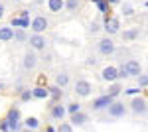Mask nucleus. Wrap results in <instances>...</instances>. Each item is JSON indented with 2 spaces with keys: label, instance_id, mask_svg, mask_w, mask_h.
<instances>
[{
  "label": "nucleus",
  "instance_id": "obj_1",
  "mask_svg": "<svg viewBox=\"0 0 148 132\" xmlns=\"http://www.w3.org/2000/svg\"><path fill=\"white\" fill-rule=\"evenodd\" d=\"M105 110H107L109 118H113V120H116V118H125L126 112H128L126 105H125V103H119V101H113V103H111Z\"/></svg>",
  "mask_w": 148,
  "mask_h": 132
},
{
  "label": "nucleus",
  "instance_id": "obj_2",
  "mask_svg": "<svg viewBox=\"0 0 148 132\" xmlns=\"http://www.w3.org/2000/svg\"><path fill=\"white\" fill-rule=\"evenodd\" d=\"M97 49H99V53H101V55L109 57V55H113L114 51H116V45H114V42L111 40V36H107V38L99 40V44H97Z\"/></svg>",
  "mask_w": 148,
  "mask_h": 132
},
{
  "label": "nucleus",
  "instance_id": "obj_3",
  "mask_svg": "<svg viewBox=\"0 0 148 132\" xmlns=\"http://www.w3.org/2000/svg\"><path fill=\"white\" fill-rule=\"evenodd\" d=\"M32 49H38V51H44L47 47V40L44 34H32V36H28V40H26Z\"/></svg>",
  "mask_w": 148,
  "mask_h": 132
},
{
  "label": "nucleus",
  "instance_id": "obj_4",
  "mask_svg": "<svg viewBox=\"0 0 148 132\" xmlns=\"http://www.w3.org/2000/svg\"><path fill=\"white\" fill-rule=\"evenodd\" d=\"M30 28L34 30V34H44L49 28V20H47L46 16H42V14H38L32 18V22H30Z\"/></svg>",
  "mask_w": 148,
  "mask_h": 132
},
{
  "label": "nucleus",
  "instance_id": "obj_5",
  "mask_svg": "<svg viewBox=\"0 0 148 132\" xmlns=\"http://www.w3.org/2000/svg\"><path fill=\"white\" fill-rule=\"evenodd\" d=\"M73 91H75V95L81 97V99H87L89 95H91V83L89 81H85V79H79V81H75V85H73Z\"/></svg>",
  "mask_w": 148,
  "mask_h": 132
},
{
  "label": "nucleus",
  "instance_id": "obj_6",
  "mask_svg": "<svg viewBox=\"0 0 148 132\" xmlns=\"http://www.w3.org/2000/svg\"><path fill=\"white\" fill-rule=\"evenodd\" d=\"M123 69L126 71L128 77H138V75L142 73V67H140V63H138L136 59H128L125 65H123Z\"/></svg>",
  "mask_w": 148,
  "mask_h": 132
},
{
  "label": "nucleus",
  "instance_id": "obj_7",
  "mask_svg": "<svg viewBox=\"0 0 148 132\" xmlns=\"http://www.w3.org/2000/svg\"><path fill=\"white\" fill-rule=\"evenodd\" d=\"M103 30L107 32V36H114V34H119V32H121V20L111 16L107 22L103 24Z\"/></svg>",
  "mask_w": 148,
  "mask_h": 132
},
{
  "label": "nucleus",
  "instance_id": "obj_8",
  "mask_svg": "<svg viewBox=\"0 0 148 132\" xmlns=\"http://www.w3.org/2000/svg\"><path fill=\"white\" fill-rule=\"evenodd\" d=\"M146 99L144 97H136V99H132V103H130V110L134 112V114H146Z\"/></svg>",
  "mask_w": 148,
  "mask_h": 132
},
{
  "label": "nucleus",
  "instance_id": "obj_9",
  "mask_svg": "<svg viewBox=\"0 0 148 132\" xmlns=\"http://www.w3.org/2000/svg\"><path fill=\"white\" fill-rule=\"evenodd\" d=\"M113 97L111 95H103V97H99V99L93 101V110H97V112H101V110H105L111 103H113Z\"/></svg>",
  "mask_w": 148,
  "mask_h": 132
},
{
  "label": "nucleus",
  "instance_id": "obj_10",
  "mask_svg": "<svg viewBox=\"0 0 148 132\" xmlns=\"http://www.w3.org/2000/svg\"><path fill=\"white\" fill-rule=\"evenodd\" d=\"M22 65H24V69H28V71L36 69V67H38V55H36L34 51H26V53H24V59H22Z\"/></svg>",
  "mask_w": 148,
  "mask_h": 132
},
{
  "label": "nucleus",
  "instance_id": "obj_11",
  "mask_svg": "<svg viewBox=\"0 0 148 132\" xmlns=\"http://www.w3.org/2000/svg\"><path fill=\"white\" fill-rule=\"evenodd\" d=\"M101 77L105 79V81H109V83H114V81L119 79V73H116V67H113V65H107L105 69H103Z\"/></svg>",
  "mask_w": 148,
  "mask_h": 132
},
{
  "label": "nucleus",
  "instance_id": "obj_12",
  "mask_svg": "<svg viewBox=\"0 0 148 132\" xmlns=\"http://www.w3.org/2000/svg\"><path fill=\"white\" fill-rule=\"evenodd\" d=\"M51 118H56V120H63L65 118V114H67V110H65V107L63 105H59V103H56L53 107H51Z\"/></svg>",
  "mask_w": 148,
  "mask_h": 132
},
{
  "label": "nucleus",
  "instance_id": "obj_13",
  "mask_svg": "<svg viewBox=\"0 0 148 132\" xmlns=\"http://www.w3.org/2000/svg\"><path fill=\"white\" fill-rule=\"evenodd\" d=\"M87 120H89V116H87L83 110L75 112V114H71V126H83Z\"/></svg>",
  "mask_w": 148,
  "mask_h": 132
},
{
  "label": "nucleus",
  "instance_id": "obj_14",
  "mask_svg": "<svg viewBox=\"0 0 148 132\" xmlns=\"http://www.w3.org/2000/svg\"><path fill=\"white\" fill-rule=\"evenodd\" d=\"M10 26H12V28H22V30H26V28H30V18L14 16V18L10 20Z\"/></svg>",
  "mask_w": 148,
  "mask_h": 132
},
{
  "label": "nucleus",
  "instance_id": "obj_15",
  "mask_svg": "<svg viewBox=\"0 0 148 132\" xmlns=\"http://www.w3.org/2000/svg\"><path fill=\"white\" fill-rule=\"evenodd\" d=\"M47 97H49V91H47V87L38 85V87L32 89V99H47Z\"/></svg>",
  "mask_w": 148,
  "mask_h": 132
},
{
  "label": "nucleus",
  "instance_id": "obj_16",
  "mask_svg": "<svg viewBox=\"0 0 148 132\" xmlns=\"http://www.w3.org/2000/svg\"><path fill=\"white\" fill-rule=\"evenodd\" d=\"M12 36H14L12 26H2L0 28V42H12Z\"/></svg>",
  "mask_w": 148,
  "mask_h": 132
},
{
  "label": "nucleus",
  "instance_id": "obj_17",
  "mask_svg": "<svg viewBox=\"0 0 148 132\" xmlns=\"http://www.w3.org/2000/svg\"><path fill=\"white\" fill-rule=\"evenodd\" d=\"M47 10L53 14H59L63 10V0H47Z\"/></svg>",
  "mask_w": 148,
  "mask_h": 132
},
{
  "label": "nucleus",
  "instance_id": "obj_18",
  "mask_svg": "<svg viewBox=\"0 0 148 132\" xmlns=\"http://www.w3.org/2000/svg\"><path fill=\"white\" fill-rule=\"evenodd\" d=\"M81 8V0H63V10L77 12Z\"/></svg>",
  "mask_w": 148,
  "mask_h": 132
},
{
  "label": "nucleus",
  "instance_id": "obj_19",
  "mask_svg": "<svg viewBox=\"0 0 148 132\" xmlns=\"http://www.w3.org/2000/svg\"><path fill=\"white\" fill-rule=\"evenodd\" d=\"M12 40L18 42V44H24V42L28 40V34H26V30H22V28H14V36H12Z\"/></svg>",
  "mask_w": 148,
  "mask_h": 132
},
{
  "label": "nucleus",
  "instance_id": "obj_20",
  "mask_svg": "<svg viewBox=\"0 0 148 132\" xmlns=\"http://www.w3.org/2000/svg\"><path fill=\"white\" fill-rule=\"evenodd\" d=\"M138 36H140V28H132V30L123 32V40L125 42H132V40H136Z\"/></svg>",
  "mask_w": 148,
  "mask_h": 132
},
{
  "label": "nucleus",
  "instance_id": "obj_21",
  "mask_svg": "<svg viewBox=\"0 0 148 132\" xmlns=\"http://www.w3.org/2000/svg\"><path fill=\"white\" fill-rule=\"evenodd\" d=\"M56 85L59 89H65L69 85V75L67 73H57V77H56Z\"/></svg>",
  "mask_w": 148,
  "mask_h": 132
},
{
  "label": "nucleus",
  "instance_id": "obj_22",
  "mask_svg": "<svg viewBox=\"0 0 148 132\" xmlns=\"http://www.w3.org/2000/svg\"><path fill=\"white\" fill-rule=\"evenodd\" d=\"M38 126H40V120H38L36 116H28L26 122H24V128H30V130H36Z\"/></svg>",
  "mask_w": 148,
  "mask_h": 132
},
{
  "label": "nucleus",
  "instance_id": "obj_23",
  "mask_svg": "<svg viewBox=\"0 0 148 132\" xmlns=\"http://www.w3.org/2000/svg\"><path fill=\"white\" fill-rule=\"evenodd\" d=\"M47 91H49V97H51L53 101H59L61 97H63V91H61V89L57 87V85H53V87H49Z\"/></svg>",
  "mask_w": 148,
  "mask_h": 132
},
{
  "label": "nucleus",
  "instance_id": "obj_24",
  "mask_svg": "<svg viewBox=\"0 0 148 132\" xmlns=\"http://www.w3.org/2000/svg\"><path fill=\"white\" fill-rule=\"evenodd\" d=\"M123 16H125V18H132V16H134V6H132L130 2H125V4H123Z\"/></svg>",
  "mask_w": 148,
  "mask_h": 132
},
{
  "label": "nucleus",
  "instance_id": "obj_25",
  "mask_svg": "<svg viewBox=\"0 0 148 132\" xmlns=\"http://www.w3.org/2000/svg\"><path fill=\"white\" fill-rule=\"evenodd\" d=\"M6 122H8V132L22 130V122H20V120H8V118H6Z\"/></svg>",
  "mask_w": 148,
  "mask_h": 132
},
{
  "label": "nucleus",
  "instance_id": "obj_26",
  "mask_svg": "<svg viewBox=\"0 0 148 132\" xmlns=\"http://www.w3.org/2000/svg\"><path fill=\"white\" fill-rule=\"evenodd\" d=\"M6 118H8V120H20V109H18V107H12V109L8 110V114H6Z\"/></svg>",
  "mask_w": 148,
  "mask_h": 132
},
{
  "label": "nucleus",
  "instance_id": "obj_27",
  "mask_svg": "<svg viewBox=\"0 0 148 132\" xmlns=\"http://www.w3.org/2000/svg\"><path fill=\"white\" fill-rule=\"evenodd\" d=\"M121 93H123V87H121V85H116V83H114L113 87L109 89V93H107V95H111V97H113V99H116V97H119V95H121Z\"/></svg>",
  "mask_w": 148,
  "mask_h": 132
},
{
  "label": "nucleus",
  "instance_id": "obj_28",
  "mask_svg": "<svg viewBox=\"0 0 148 132\" xmlns=\"http://www.w3.org/2000/svg\"><path fill=\"white\" fill-rule=\"evenodd\" d=\"M56 132H73V126H71L69 122H63V120H61V124L56 128Z\"/></svg>",
  "mask_w": 148,
  "mask_h": 132
},
{
  "label": "nucleus",
  "instance_id": "obj_29",
  "mask_svg": "<svg viewBox=\"0 0 148 132\" xmlns=\"http://www.w3.org/2000/svg\"><path fill=\"white\" fill-rule=\"evenodd\" d=\"M69 112V114H75V112H79L81 110V105L79 103H71V105H67V109H65Z\"/></svg>",
  "mask_w": 148,
  "mask_h": 132
},
{
  "label": "nucleus",
  "instance_id": "obj_30",
  "mask_svg": "<svg viewBox=\"0 0 148 132\" xmlns=\"http://www.w3.org/2000/svg\"><path fill=\"white\" fill-rule=\"evenodd\" d=\"M146 85H148V77L144 75V73H140V75H138V87L146 89Z\"/></svg>",
  "mask_w": 148,
  "mask_h": 132
},
{
  "label": "nucleus",
  "instance_id": "obj_31",
  "mask_svg": "<svg viewBox=\"0 0 148 132\" xmlns=\"http://www.w3.org/2000/svg\"><path fill=\"white\" fill-rule=\"evenodd\" d=\"M20 99H22L24 103H26V101H30V99H32V91H30V89L22 91V93H20Z\"/></svg>",
  "mask_w": 148,
  "mask_h": 132
},
{
  "label": "nucleus",
  "instance_id": "obj_32",
  "mask_svg": "<svg viewBox=\"0 0 148 132\" xmlns=\"http://www.w3.org/2000/svg\"><path fill=\"white\" fill-rule=\"evenodd\" d=\"M0 132H8V122H6V118L0 120Z\"/></svg>",
  "mask_w": 148,
  "mask_h": 132
},
{
  "label": "nucleus",
  "instance_id": "obj_33",
  "mask_svg": "<svg viewBox=\"0 0 148 132\" xmlns=\"http://www.w3.org/2000/svg\"><path fill=\"white\" fill-rule=\"evenodd\" d=\"M89 30H91V32L95 34V32H99V30H101V26H99L97 22H91V28H89Z\"/></svg>",
  "mask_w": 148,
  "mask_h": 132
},
{
  "label": "nucleus",
  "instance_id": "obj_34",
  "mask_svg": "<svg viewBox=\"0 0 148 132\" xmlns=\"http://www.w3.org/2000/svg\"><path fill=\"white\" fill-rule=\"evenodd\" d=\"M125 93L126 95H136V93H140V89H126Z\"/></svg>",
  "mask_w": 148,
  "mask_h": 132
},
{
  "label": "nucleus",
  "instance_id": "obj_35",
  "mask_svg": "<svg viewBox=\"0 0 148 132\" xmlns=\"http://www.w3.org/2000/svg\"><path fill=\"white\" fill-rule=\"evenodd\" d=\"M20 18H30V10H20Z\"/></svg>",
  "mask_w": 148,
  "mask_h": 132
},
{
  "label": "nucleus",
  "instance_id": "obj_36",
  "mask_svg": "<svg viewBox=\"0 0 148 132\" xmlns=\"http://www.w3.org/2000/svg\"><path fill=\"white\" fill-rule=\"evenodd\" d=\"M4 12H6V6H4V4H2V2H0V20H2V18H4Z\"/></svg>",
  "mask_w": 148,
  "mask_h": 132
},
{
  "label": "nucleus",
  "instance_id": "obj_37",
  "mask_svg": "<svg viewBox=\"0 0 148 132\" xmlns=\"http://www.w3.org/2000/svg\"><path fill=\"white\" fill-rule=\"evenodd\" d=\"M121 2H123V0H107L109 6H113V4H121Z\"/></svg>",
  "mask_w": 148,
  "mask_h": 132
},
{
  "label": "nucleus",
  "instance_id": "obj_38",
  "mask_svg": "<svg viewBox=\"0 0 148 132\" xmlns=\"http://www.w3.org/2000/svg\"><path fill=\"white\" fill-rule=\"evenodd\" d=\"M46 132H56V128H53V126H47V130Z\"/></svg>",
  "mask_w": 148,
  "mask_h": 132
},
{
  "label": "nucleus",
  "instance_id": "obj_39",
  "mask_svg": "<svg viewBox=\"0 0 148 132\" xmlns=\"http://www.w3.org/2000/svg\"><path fill=\"white\" fill-rule=\"evenodd\" d=\"M18 132H34V130H30V128H22V130H18Z\"/></svg>",
  "mask_w": 148,
  "mask_h": 132
},
{
  "label": "nucleus",
  "instance_id": "obj_40",
  "mask_svg": "<svg viewBox=\"0 0 148 132\" xmlns=\"http://www.w3.org/2000/svg\"><path fill=\"white\" fill-rule=\"evenodd\" d=\"M2 89H6V85H4V83H0V91H2Z\"/></svg>",
  "mask_w": 148,
  "mask_h": 132
},
{
  "label": "nucleus",
  "instance_id": "obj_41",
  "mask_svg": "<svg viewBox=\"0 0 148 132\" xmlns=\"http://www.w3.org/2000/svg\"><path fill=\"white\" fill-rule=\"evenodd\" d=\"M38 2H46V0H38Z\"/></svg>",
  "mask_w": 148,
  "mask_h": 132
},
{
  "label": "nucleus",
  "instance_id": "obj_42",
  "mask_svg": "<svg viewBox=\"0 0 148 132\" xmlns=\"http://www.w3.org/2000/svg\"><path fill=\"white\" fill-rule=\"evenodd\" d=\"M14 2H20V0H14Z\"/></svg>",
  "mask_w": 148,
  "mask_h": 132
}]
</instances>
